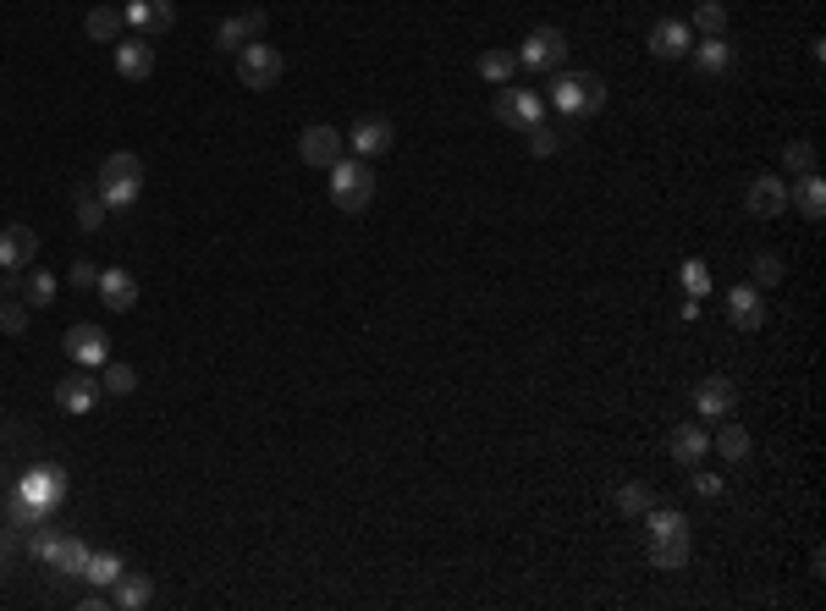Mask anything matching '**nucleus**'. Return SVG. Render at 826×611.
Here are the masks:
<instances>
[{"label": "nucleus", "instance_id": "1", "mask_svg": "<svg viewBox=\"0 0 826 611\" xmlns=\"http://www.w3.org/2000/svg\"><path fill=\"white\" fill-rule=\"evenodd\" d=\"M644 518H650V568H661V573L689 568V557H694L689 518H684V512H673V507H650Z\"/></svg>", "mask_w": 826, "mask_h": 611}, {"label": "nucleus", "instance_id": "2", "mask_svg": "<svg viewBox=\"0 0 826 611\" xmlns=\"http://www.w3.org/2000/svg\"><path fill=\"white\" fill-rule=\"evenodd\" d=\"M370 199H375V165L370 160H337L330 165V204L337 210H348V215H359V210H370Z\"/></svg>", "mask_w": 826, "mask_h": 611}, {"label": "nucleus", "instance_id": "3", "mask_svg": "<svg viewBox=\"0 0 826 611\" xmlns=\"http://www.w3.org/2000/svg\"><path fill=\"white\" fill-rule=\"evenodd\" d=\"M551 105L562 116H596L606 105V83L596 72H556L551 77Z\"/></svg>", "mask_w": 826, "mask_h": 611}, {"label": "nucleus", "instance_id": "4", "mask_svg": "<svg viewBox=\"0 0 826 611\" xmlns=\"http://www.w3.org/2000/svg\"><path fill=\"white\" fill-rule=\"evenodd\" d=\"M138 194H143V160L127 154V149L105 154V165H100V199H105L111 210H127Z\"/></svg>", "mask_w": 826, "mask_h": 611}, {"label": "nucleus", "instance_id": "5", "mask_svg": "<svg viewBox=\"0 0 826 611\" xmlns=\"http://www.w3.org/2000/svg\"><path fill=\"white\" fill-rule=\"evenodd\" d=\"M281 72H287V61H281V50L276 45H265V39H254V45H242L237 50V83L242 89H276L281 83Z\"/></svg>", "mask_w": 826, "mask_h": 611}, {"label": "nucleus", "instance_id": "6", "mask_svg": "<svg viewBox=\"0 0 826 611\" xmlns=\"http://www.w3.org/2000/svg\"><path fill=\"white\" fill-rule=\"evenodd\" d=\"M61 347H66V359H72L77 370H105V359H111L105 325H89V320H77V325L61 336Z\"/></svg>", "mask_w": 826, "mask_h": 611}, {"label": "nucleus", "instance_id": "7", "mask_svg": "<svg viewBox=\"0 0 826 611\" xmlns=\"http://www.w3.org/2000/svg\"><path fill=\"white\" fill-rule=\"evenodd\" d=\"M518 66H529V72H562L567 66V34L562 28H535L518 45Z\"/></svg>", "mask_w": 826, "mask_h": 611}, {"label": "nucleus", "instance_id": "8", "mask_svg": "<svg viewBox=\"0 0 826 611\" xmlns=\"http://www.w3.org/2000/svg\"><path fill=\"white\" fill-rule=\"evenodd\" d=\"M17 496H23V501H34L39 512H55V507L66 501V469H55V463H34V469L17 479Z\"/></svg>", "mask_w": 826, "mask_h": 611}, {"label": "nucleus", "instance_id": "9", "mask_svg": "<svg viewBox=\"0 0 826 611\" xmlns=\"http://www.w3.org/2000/svg\"><path fill=\"white\" fill-rule=\"evenodd\" d=\"M496 122L502 127H518V133H529L540 116H546V105H540V95L535 89H513V83H502V89H496Z\"/></svg>", "mask_w": 826, "mask_h": 611}, {"label": "nucleus", "instance_id": "10", "mask_svg": "<svg viewBox=\"0 0 826 611\" xmlns=\"http://www.w3.org/2000/svg\"><path fill=\"white\" fill-rule=\"evenodd\" d=\"M743 204H750V215H755V221H777V215H788V177H772V171L750 177V188H743Z\"/></svg>", "mask_w": 826, "mask_h": 611}, {"label": "nucleus", "instance_id": "11", "mask_svg": "<svg viewBox=\"0 0 826 611\" xmlns=\"http://www.w3.org/2000/svg\"><path fill=\"white\" fill-rule=\"evenodd\" d=\"M342 144H348V133L325 127V122H314V127H303V133H298V154H303V165H320V171H330V165L342 160Z\"/></svg>", "mask_w": 826, "mask_h": 611}, {"label": "nucleus", "instance_id": "12", "mask_svg": "<svg viewBox=\"0 0 826 611\" xmlns=\"http://www.w3.org/2000/svg\"><path fill=\"white\" fill-rule=\"evenodd\" d=\"M39 259V232L34 226H0V271H12V276H23L28 265Z\"/></svg>", "mask_w": 826, "mask_h": 611}, {"label": "nucleus", "instance_id": "13", "mask_svg": "<svg viewBox=\"0 0 826 611\" xmlns=\"http://www.w3.org/2000/svg\"><path fill=\"white\" fill-rule=\"evenodd\" d=\"M122 17H127V28H133V34L160 39L165 28L177 23V0H127V7H122Z\"/></svg>", "mask_w": 826, "mask_h": 611}, {"label": "nucleus", "instance_id": "14", "mask_svg": "<svg viewBox=\"0 0 826 611\" xmlns=\"http://www.w3.org/2000/svg\"><path fill=\"white\" fill-rule=\"evenodd\" d=\"M100 397H105V386L95 381V370H77V375H66V381L55 386V408H61V413H95Z\"/></svg>", "mask_w": 826, "mask_h": 611}, {"label": "nucleus", "instance_id": "15", "mask_svg": "<svg viewBox=\"0 0 826 611\" xmlns=\"http://www.w3.org/2000/svg\"><path fill=\"white\" fill-rule=\"evenodd\" d=\"M694 408H700V419H727V413L738 408V386H733L727 375H705V381L694 386Z\"/></svg>", "mask_w": 826, "mask_h": 611}, {"label": "nucleus", "instance_id": "16", "mask_svg": "<svg viewBox=\"0 0 826 611\" xmlns=\"http://www.w3.org/2000/svg\"><path fill=\"white\" fill-rule=\"evenodd\" d=\"M254 39H265V7L242 12V17H226V23L215 28V45H221V50H242V45H254Z\"/></svg>", "mask_w": 826, "mask_h": 611}, {"label": "nucleus", "instance_id": "17", "mask_svg": "<svg viewBox=\"0 0 826 611\" xmlns=\"http://www.w3.org/2000/svg\"><path fill=\"white\" fill-rule=\"evenodd\" d=\"M116 72H122L127 83H143V77L154 72V45H149L143 34H133V39H116Z\"/></svg>", "mask_w": 826, "mask_h": 611}, {"label": "nucleus", "instance_id": "18", "mask_svg": "<svg viewBox=\"0 0 826 611\" xmlns=\"http://www.w3.org/2000/svg\"><path fill=\"white\" fill-rule=\"evenodd\" d=\"M397 144V127L386 122V116H364V122H353V154L359 160H375V154H386Z\"/></svg>", "mask_w": 826, "mask_h": 611}, {"label": "nucleus", "instance_id": "19", "mask_svg": "<svg viewBox=\"0 0 826 611\" xmlns=\"http://www.w3.org/2000/svg\"><path fill=\"white\" fill-rule=\"evenodd\" d=\"M689 45H694L689 23H673V17H661V23L650 28V55H661V61H684V55H689Z\"/></svg>", "mask_w": 826, "mask_h": 611}, {"label": "nucleus", "instance_id": "20", "mask_svg": "<svg viewBox=\"0 0 826 611\" xmlns=\"http://www.w3.org/2000/svg\"><path fill=\"white\" fill-rule=\"evenodd\" d=\"M667 447H673V458H678L684 469H694V463H705V452H711V435H705V424H678V429L667 435Z\"/></svg>", "mask_w": 826, "mask_h": 611}, {"label": "nucleus", "instance_id": "21", "mask_svg": "<svg viewBox=\"0 0 826 611\" xmlns=\"http://www.w3.org/2000/svg\"><path fill=\"white\" fill-rule=\"evenodd\" d=\"M727 320H733L738 331H761V325H766V303H761V292H755V287H733V298H727Z\"/></svg>", "mask_w": 826, "mask_h": 611}, {"label": "nucleus", "instance_id": "22", "mask_svg": "<svg viewBox=\"0 0 826 611\" xmlns=\"http://www.w3.org/2000/svg\"><path fill=\"white\" fill-rule=\"evenodd\" d=\"M45 568L61 573V578H83V568H89V540H83V535H61V546H55V557Z\"/></svg>", "mask_w": 826, "mask_h": 611}, {"label": "nucleus", "instance_id": "23", "mask_svg": "<svg viewBox=\"0 0 826 611\" xmlns=\"http://www.w3.org/2000/svg\"><path fill=\"white\" fill-rule=\"evenodd\" d=\"M100 303L116 309V314H127V309L138 303V282H133L127 271H100Z\"/></svg>", "mask_w": 826, "mask_h": 611}, {"label": "nucleus", "instance_id": "24", "mask_svg": "<svg viewBox=\"0 0 826 611\" xmlns=\"http://www.w3.org/2000/svg\"><path fill=\"white\" fill-rule=\"evenodd\" d=\"M83 34H89L95 45H116V39L127 34V17H122V7H95L89 17H83Z\"/></svg>", "mask_w": 826, "mask_h": 611}, {"label": "nucleus", "instance_id": "25", "mask_svg": "<svg viewBox=\"0 0 826 611\" xmlns=\"http://www.w3.org/2000/svg\"><path fill=\"white\" fill-rule=\"evenodd\" d=\"M788 204H799L804 221H826V183L821 177H799V188H788Z\"/></svg>", "mask_w": 826, "mask_h": 611}, {"label": "nucleus", "instance_id": "26", "mask_svg": "<svg viewBox=\"0 0 826 611\" xmlns=\"http://www.w3.org/2000/svg\"><path fill=\"white\" fill-rule=\"evenodd\" d=\"M111 589H116V595H111V606H122V611H143V606L154 600V584H149L143 573H122Z\"/></svg>", "mask_w": 826, "mask_h": 611}, {"label": "nucleus", "instance_id": "27", "mask_svg": "<svg viewBox=\"0 0 826 611\" xmlns=\"http://www.w3.org/2000/svg\"><path fill=\"white\" fill-rule=\"evenodd\" d=\"M689 61H694L705 77H722L727 61H733V50H727V39H694V45H689Z\"/></svg>", "mask_w": 826, "mask_h": 611}, {"label": "nucleus", "instance_id": "28", "mask_svg": "<svg viewBox=\"0 0 826 611\" xmlns=\"http://www.w3.org/2000/svg\"><path fill=\"white\" fill-rule=\"evenodd\" d=\"M689 34H700V39H727V7H722V0H700L694 17H689Z\"/></svg>", "mask_w": 826, "mask_h": 611}, {"label": "nucleus", "instance_id": "29", "mask_svg": "<svg viewBox=\"0 0 826 611\" xmlns=\"http://www.w3.org/2000/svg\"><path fill=\"white\" fill-rule=\"evenodd\" d=\"M711 452H722L727 463H750V429H743V424H722V435H711Z\"/></svg>", "mask_w": 826, "mask_h": 611}, {"label": "nucleus", "instance_id": "30", "mask_svg": "<svg viewBox=\"0 0 826 611\" xmlns=\"http://www.w3.org/2000/svg\"><path fill=\"white\" fill-rule=\"evenodd\" d=\"M55 546H61V529H55L50 512H45V518L34 523V529L23 535V551H28V557H39V562H50V557H55Z\"/></svg>", "mask_w": 826, "mask_h": 611}, {"label": "nucleus", "instance_id": "31", "mask_svg": "<svg viewBox=\"0 0 826 611\" xmlns=\"http://www.w3.org/2000/svg\"><path fill=\"white\" fill-rule=\"evenodd\" d=\"M513 72H518V50H485V55H479V77L496 83V89L513 83Z\"/></svg>", "mask_w": 826, "mask_h": 611}, {"label": "nucleus", "instance_id": "32", "mask_svg": "<svg viewBox=\"0 0 826 611\" xmlns=\"http://www.w3.org/2000/svg\"><path fill=\"white\" fill-rule=\"evenodd\" d=\"M122 573H127V568H122V557H116V551H89V568H83V578L100 584V589H111Z\"/></svg>", "mask_w": 826, "mask_h": 611}, {"label": "nucleus", "instance_id": "33", "mask_svg": "<svg viewBox=\"0 0 826 611\" xmlns=\"http://www.w3.org/2000/svg\"><path fill=\"white\" fill-rule=\"evenodd\" d=\"M55 298V276L50 271H23V303L28 309H50Z\"/></svg>", "mask_w": 826, "mask_h": 611}, {"label": "nucleus", "instance_id": "34", "mask_svg": "<svg viewBox=\"0 0 826 611\" xmlns=\"http://www.w3.org/2000/svg\"><path fill=\"white\" fill-rule=\"evenodd\" d=\"M650 507H655V490H650V485H639V479L617 485V512H628V518H644Z\"/></svg>", "mask_w": 826, "mask_h": 611}, {"label": "nucleus", "instance_id": "35", "mask_svg": "<svg viewBox=\"0 0 826 611\" xmlns=\"http://www.w3.org/2000/svg\"><path fill=\"white\" fill-rule=\"evenodd\" d=\"M783 171H788V177H815V144H788L783 149Z\"/></svg>", "mask_w": 826, "mask_h": 611}, {"label": "nucleus", "instance_id": "36", "mask_svg": "<svg viewBox=\"0 0 826 611\" xmlns=\"http://www.w3.org/2000/svg\"><path fill=\"white\" fill-rule=\"evenodd\" d=\"M100 386H105V397H133V391H138V370L105 359V381H100Z\"/></svg>", "mask_w": 826, "mask_h": 611}, {"label": "nucleus", "instance_id": "37", "mask_svg": "<svg viewBox=\"0 0 826 611\" xmlns=\"http://www.w3.org/2000/svg\"><path fill=\"white\" fill-rule=\"evenodd\" d=\"M77 226H83V232H100V226H105V199L89 194V188H77Z\"/></svg>", "mask_w": 826, "mask_h": 611}, {"label": "nucleus", "instance_id": "38", "mask_svg": "<svg viewBox=\"0 0 826 611\" xmlns=\"http://www.w3.org/2000/svg\"><path fill=\"white\" fill-rule=\"evenodd\" d=\"M0 331H7V336L28 331V303L23 298H0Z\"/></svg>", "mask_w": 826, "mask_h": 611}, {"label": "nucleus", "instance_id": "39", "mask_svg": "<svg viewBox=\"0 0 826 611\" xmlns=\"http://www.w3.org/2000/svg\"><path fill=\"white\" fill-rule=\"evenodd\" d=\"M7 518H12V529H17V535H28V529H34V523H39L45 512H39L34 501H23V496L12 490V501H7Z\"/></svg>", "mask_w": 826, "mask_h": 611}, {"label": "nucleus", "instance_id": "40", "mask_svg": "<svg viewBox=\"0 0 826 611\" xmlns=\"http://www.w3.org/2000/svg\"><path fill=\"white\" fill-rule=\"evenodd\" d=\"M750 276H755V287H777V282H783V259H777V253H755V259H750Z\"/></svg>", "mask_w": 826, "mask_h": 611}, {"label": "nucleus", "instance_id": "41", "mask_svg": "<svg viewBox=\"0 0 826 611\" xmlns=\"http://www.w3.org/2000/svg\"><path fill=\"white\" fill-rule=\"evenodd\" d=\"M684 287H689V298H705V292H711V271L700 265V259H689V265H684Z\"/></svg>", "mask_w": 826, "mask_h": 611}, {"label": "nucleus", "instance_id": "42", "mask_svg": "<svg viewBox=\"0 0 826 611\" xmlns=\"http://www.w3.org/2000/svg\"><path fill=\"white\" fill-rule=\"evenodd\" d=\"M556 144H562V133H556V127H546V122H535V127H529V149H535V154H556Z\"/></svg>", "mask_w": 826, "mask_h": 611}, {"label": "nucleus", "instance_id": "43", "mask_svg": "<svg viewBox=\"0 0 826 611\" xmlns=\"http://www.w3.org/2000/svg\"><path fill=\"white\" fill-rule=\"evenodd\" d=\"M66 282H72V287H77V292H89V287H100V271H95V265H89V259H77V265H72V271H66Z\"/></svg>", "mask_w": 826, "mask_h": 611}, {"label": "nucleus", "instance_id": "44", "mask_svg": "<svg viewBox=\"0 0 826 611\" xmlns=\"http://www.w3.org/2000/svg\"><path fill=\"white\" fill-rule=\"evenodd\" d=\"M689 490H694V496H705V501H711V496H722V479H716V474H705V469H700V463H694V479H689Z\"/></svg>", "mask_w": 826, "mask_h": 611}, {"label": "nucleus", "instance_id": "45", "mask_svg": "<svg viewBox=\"0 0 826 611\" xmlns=\"http://www.w3.org/2000/svg\"><path fill=\"white\" fill-rule=\"evenodd\" d=\"M17 546H23V535L17 529H0V573L12 568V557H17Z\"/></svg>", "mask_w": 826, "mask_h": 611}, {"label": "nucleus", "instance_id": "46", "mask_svg": "<svg viewBox=\"0 0 826 611\" xmlns=\"http://www.w3.org/2000/svg\"><path fill=\"white\" fill-rule=\"evenodd\" d=\"M0 485H7V479H0Z\"/></svg>", "mask_w": 826, "mask_h": 611}]
</instances>
